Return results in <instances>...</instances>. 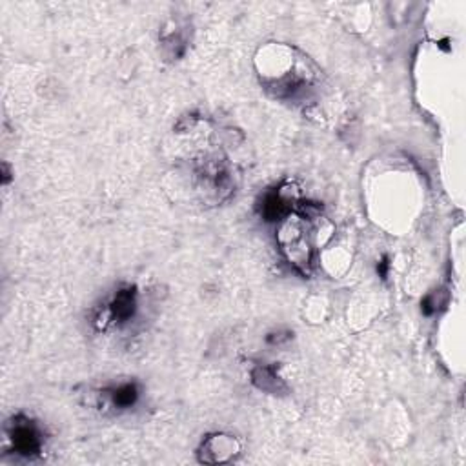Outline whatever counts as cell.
I'll return each instance as SVG.
<instances>
[{
    "instance_id": "4",
    "label": "cell",
    "mask_w": 466,
    "mask_h": 466,
    "mask_svg": "<svg viewBox=\"0 0 466 466\" xmlns=\"http://www.w3.org/2000/svg\"><path fill=\"white\" fill-rule=\"evenodd\" d=\"M288 212H290V204L281 192H272L266 195L263 203V215L266 217V221H277L281 217L288 215Z\"/></svg>"
},
{
    "instance_id": "5",
    "label": "cell",
    "mask_w": 466,
    "mask_h": 466,
    "mask_svg": "<svg viewBox=\"0 0 466 466\" xmlns=\"http://www.w3.org/2000/svg\"><path fill=\"white\" fill-rule=\"evenodd\" d=\"M133 310H135V293H133V290L118 292L115 301L111 302V317L115 320H126L133 316Z\"/></svg>"
},
{
    "instance_id": "2",
    "label": "cell",
    "mask_w": 466,
    "mask_h": 466,
    "mask_svg": "<svg viewBox=\"0 0 466 466\" xmlns=\"http://www.w3.org/2000/svg\"><path fill=\"white\" fill-rule=\"evenodd\" d=\"M10 435L17 453L33 456V453H38V450H40V435H38V430L29 421L17 419Z\"/></svg>"
},
{
    "instance_id": "6",
    "label": "cell",
    "mask_w": 466,
    "mask_h": 466,
    "mask_svg": "<svg viewBox=\"0 0 466 466\" xmlns=\"http://www.w3.org/2000/svg\"><path fill=\"white\" fill-rule=\"evenodd\" d=\"M254 382L261 390L270 391V394H279L281 390H284V385L281 382L275 372L272 368H259L254 372Z\"/></svg>"
},
{
    "instance_id": "7",
    "label": "cell",
    "mask_w": 466,
    "mask_h": 466,
    "mask_svg": "<svg viewBox=\"0 0 466 466\" xmlns=\"http://www.w3.org/2000/svg\"><path fill=\"white\" fill-rule=\"evenodd\" d=\"M139 397V391H137L135 385H124V387L117 388L114 394V403L121 408H127V406H132L133 403Z\"/></svg>"
},
{
    "instance_id": "3",
    "label": "cell",
    "mask_w": 466,
    "mask_h": 466,
    "mask_svg": "<svg viewBox=\"0 0 466 466\" xmlns=\"http://www.w3.org/2000/svg\"><path fill=\"white\" fill-rule=\"evenodd\" d=\"M237 446L233 437H228V435H213L204 443L203 446V457L204 453H212L210 457H206V463H222L228 461L230 457H233Z\"/></svg>"
},
{
    "instance_id": "1",
    "label": "cell",
    "mask_w": 466,
    "mask_h": 466,
    "mask_svg": "<svg viewBox=\"0 0 466 466\" xmlns=\"http://www.w3.org/2000/svg\"><path fill=\"white\" fill-rule=\"evenodd\" d=\"M281 246L290 263L295 264L297 268L306 272L310 266V244H308L306 233L302 230L301 222H290L284 224L281 230Z\"/></svg>"
}]
</instances>
